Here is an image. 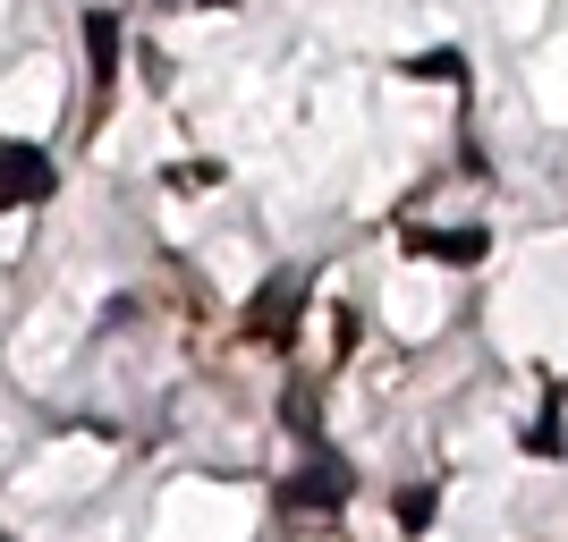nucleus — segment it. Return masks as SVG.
<instances>
[{
  "instance_id": "20e7f679",
  "label": "nucleus",
  "mask_w": 568,
  "mask_h": 542,
  "mask_svg": "<svg viewBox=\"0 0 568 542\" xmlns=\"http://www.w3.org/2000/svg\"><path fill=\"white\" fill-rule=\"evenodd\" d=\"M416 255H442V263H475V255H484V229H416Z\"/></svg>"
},
{
  "instance_id": "7ed1b4c3",
  "label": "nucleus",
  "mask_w": 568,
  "mask_h": 542,
  "mask_svg": "<svg viewBox=\"0 0 568 542\" xmlns=\"http://www.w3.org/2000/svg\"><path fill=\"white\" fill-rule=\"evenodd\" d=\"M297 297H306V272H281V280H272V297H255V330H272V339H281L288 314H297Z\"/></svg>"
},
{
  "instance_id": "39448f33",
  "label": "nucleus",
  "mask_w": 568,
  "mask_h": 542,
  "mask_svg": "<svg viewBox=\"0 0 568 542\" xmlns=\"http://www.w3.org/2000/svg\"><path fill=\"white\" fill-rule=\"evenodd\" d=\"M85 43H94V69L111 76V60H119V25H111V18H85Z\"/></svg>"
},
{
  "instance_id": "423d86ee",
  "label": "nucleus",
  "mask_w": 568,
  "mask_h": 542,
  "mask_svg": "<svg viewBox=\"0 0 568 542\" xmlns=\"http://www.w3.org/2000/svg\"><path fill=\"white\" fill-rule=\"evenodd\" d=\"M407 76H458V51H425V60H416Z\"/></svg>"
},
{
  "instance_id": "f257e3e1",
  "label": "nucleus",
  "mask_w": 568,
  "mask_h": 542,
  "mask_svg": "<svg viewBox=\"0 0 568 542\" xmlns=\"http://www.w3.org/2000/svg\"><path fill=\"white\" fill-rule=\"evenodd\" d=\"M51 195V153L43 144H0V204L26 213V204H43Z\"/></svg>"
},
{
  "instance_id": "f03ea898",
  "label": "nucleus",
  "mask_w": 568,
  "mask_h": 542,
  "mask_svg": "<svg viewBox=\"0 0 568 542\" xmlns=\"http://www.w3.org/2000/svg\"><path fill=\"white\" fill-rule=\"evenodd\" d=\"M348 500V467L339 458H314L297 483H281V509H339Z\"/></svg>"
}]
</instances>
